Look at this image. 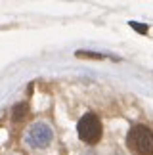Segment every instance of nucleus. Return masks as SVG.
Segmentation results:
<instances>
[{"label":"nucleus","instance_id":"obj_4","mask_svg":"<svg viewBox=\"0 0 153 155\" xmlns=\"http://www.w3.org/2000/svg\"><path fill=\"white\" fill-rule=\"evenodd\" d=\"M27 111H29L27 104H17V105L14 107V111H11V121L17 123V121H21V119H25Z\"/></svg>","mask_w":153,"mask_h":155},{"label":"nucleus","instance_id":"obj_6","mask_svg":"<svg viewBox=\"0 0 153 155\" xmlns=\"http://www.w3.org/2000/svg\"><path fill=\"white\" fill-rule=\"evenodd\" d=\"M130 27H134V29H136V31H140L142 35H144L145 31H148V29H145V25H140V23H134V21L130 23Z\"/></svg>","mask_w":153,"mask_h":155},{"label":"nucleus","instance_id":"obj_7","mask_svg":"<svg viewBox=\"0 0 153 155\" xmlns=\"http://www.w3.org/2000/svg\"><path fill=\"white\" fill-rule=\"evenodd\" d=\"M113 155H122V153H121V151H115V153H113Z\"/></svg>","mask_w":153,"mask_h":155},{"label":"nucleus","instance_id":"obj_1","mask_svg":"<svg viewBox=\"0 0 153 155\" xmlns=\"http://www.w3.org/2000/svg\"><path fill=\"white\" fill-rule=\"evenodd\" d=\"M126 147L132 155H153V130L145 124H134L126 134Z\"/></svg>","mask_w":153,"mask_h":155},{"label":"nucleus","instance_id":"obj_3","mask_svg":"<svg viewBox=\"0 0 153 155\" xmlns=\"http://www.w3.org/2000/svg\"><path fill=\"white\" fill-rule=\"evenodd\" d=\"M52 140H54V130L44 121L33 123L25 132V144L33 150H46L52 144Z\"/></svg>","mask_w":153,"mask_h":155},{"label":"nucleus","instance_id":"obj_5","mask_svg":"<svg viewBox=\"0 0 153 155\" xmlns=\"http://www.w3.org/2000/svg\"><path fill=\"white\" fill-rule=\"evenodd\" d=\"M76 56H79V58H94V59H103L105 56H103V54H92V52H82V50H79V52H76Z\"/></svg>","mask_w":153,"mask_h":155},{"label":"nucleus","instance_id":"obj_2","mask_svg":"<svg viewBox=\"0 0 153 155\" xmlns=\"http://www.w3.org/2000/svg\"><path fill=\"white\" fill-rule=\"evenodd\" d=\"M76 134L88 146H94L102 140L103 127H102V121L98 119L96 113H86V115L80 117L79 124H76Z\"/></svg>","mask_w":153,"mask_h":155}]
</instances>
